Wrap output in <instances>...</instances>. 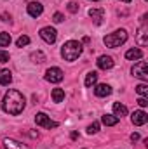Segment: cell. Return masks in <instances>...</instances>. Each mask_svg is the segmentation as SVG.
I'll return each mask as SVG.
<instances>
[{
    "label": "cell",
    "instance_id": "cell-1",
    "mask_svg": "<svg viewBox=\"0 0 148 149\" xmlns=\"http://www.w3.org/2000/svg\"><path fill=\"white\" fill-rule=\"evenodd\" d=\"M25 106H26V99H25V95L19 90L11 88V90L5 92L4 101H2V109L5 113L16 116V114H19V113L25 109Z\"/></svg>",
    "mask_w": 148,
    "mask_h": 149
},
{
    "label": "cell",
    "instance_id": "cell-2",
    "mask_svg": "<svg viewBox=\"0 0 148 149\" xmlns=\"http://www.w3.org/2000/svg\"><path fill=\"white\" fill-rule=\"evenodd\" d=\"M82 54V43L77 42V40H70L63 45L61 49V56L65 61H75L78 56Z\"/></svg>",
    "mask_w": 148,
    "mask_h": 149
},
{
    "label": "cell",
    "instance_id": "cell-3",
    "mask_svg": "<svg viewBox=\"0 0 148 149\" xmlns=\"http://www.w3.org/2000/svg\"><path fill=\"white\" fill-rule=\"evenodd\" d=\"M125 40H127V31L125 30H117V31H113V33H110V35H106V37L103 38V42L110 49L120 47L122 43H125Z\"/></svg>",
    "mask_w": 148,
    "mask_h": 149
},
{
    "label": "cell",
    "instance_id": "cell-4",
    "mask_svg": "<svg viewBox=\"0 0 148 149\" xmlns=\"http://www.w3.org/2000/svg\"><path fill=\"white\" fill-rule=\"evenodd\" d=\"M35 123L40 125V127H44V128H49V130L58 127V121H52L45 113H37L35 114Z\"/></svg>",
    "mask_w": 148,
    "mask_h": 149
},
{
    "label": "cell",
    "instance_id": "cell-5",
    "mask_svg": "<svg viewBox=\"0 0 148 149\" xmlns=\"http://www.w3.org/2000/svg\"><path fill=\"white\" fill-rule=\"evenodd\" d=\"M63 78H65V73L59 68H49L45 71V80L51 83H59V81H63Z\"/></svg>",
    "mask_w": 148,
    "mask_h": 149
},
{
    "label": "cell",
    "instance_id": "cell-6",
    "mask_svg": "<svg viewBox=\"0 0 148 149\" xmlns=\"http://www.w3.org/2000/svg\"><path fill=\"white\" fill-rule=\"evenodd\" d=\"M132 74L138 76V78H141L143 81H147L148 80V64H147V61H140L138 64H134V66H132Z\"/></svg>",
    "mask_w": 148,
    "mask_h": 149
},
{
    "label": "cell",
    "instance_id": "cell-7",
    "mask_svg": "<svg viewBox=\"0 0 148 149\" xmlns=\"http://www.w3.org/2000/svg\"><path fill=\"white\" fill-rule=\"evenodd\" d=\"M40 37H42L44 42H47V43H54V42H56V38H58V33H56V30H54V28L45 26V28H42V30H40Z\"/></svg>",
    "mask_w": 148,
    "mask_h": 149
},
{
    "label": "cell",
    "instance_id": "cell-8",
    "mask_svg": "<svg viewBox=\"0 0 148 149\" xmlns=\"http://www.w3.org/2000/svg\"><path fill=\"white\" fill-rule=\"evenodd\" d=\"M131 121H132V125L141 127V125H145L148 121V114L145 111H134L131 114Z\"/></svg>",
    "mask_w": 148,
    "mask_h": 149
},
{
    "label": "cell",
    "instance_id": "cell-9",
    "mask_svg": "<svg viewBox=\"0 0 148 149\" xmlns=\"http://www.w3.org/2000/svg\"><path fill=\"white\" fill-rule=\"evenodd\" d=\"M26 10H28V14H30L32 17H38V16L44 12V7H42V3H38V2H30L28 7H26Z\"/></svg>",
    "mask_w": 148,
    "mask_h": 149
},
{
    "label": "cell",
    "instance_id": "cell-10",
    "mask_svg": "<svg viewBox=\"0 0 148 149\" xmlns=\"http://www.w3.org/2000/svg\"><path fill=\"white\" fill-rule=\"evenodd\" d=\"M96 63H98L99 70H111L113 68V59H111L110 56H99Z\"/></svg>",
    "mask_w": 148,
    "mask_h": 149
},
{
    "label": "cell",
    "instance_id": "cell-11",
    "mask_svg": "<svg viewBox=\"0 0 148 149\" xmlns=\"http://www.w3.org/2000/svg\"><path fill=\"white\" fill-rule=\"evenodd\" d=\"M89 16L92 17V21H94V24H101L103 23V17H105V10L103 9H91L89 10Z\"/></svg>",
    "mask_w": 148,
    "mask_h": 149
},
{
    "label": "cell",
    "instance_id": "cell-12",
    "mask_svg": "<svg viewBox=\"0 0 148 149\" xmlns=\"http://www.w3.org/2000/svg\"><path fill=\"white\" fill-rule=\"evenodd\" d=\"M94 94H96L98 97H106V95L111 94V87L106 85V83H99V85L94 88Z\"/></svg>",
    "mask_w": 148,
    "mask_h": 149
},
{
    "label": "cell",
    "instance_id": "cell-13",
    "mask_svg": "<svg viewBox=\"0 0 148 149\" xmlns=\"http://www.w3.org/2000/svg\"><path fill=\"white\" fill-rule=\"evenodd\" d=\"M141 57H143V50L141 49H129L125 52V59H129V61H138Z\"/></svg>",
    "mask_w": 148,
    "mask_h": 149
},
{
    "label": "cell",
    "instance_id": "cell-14",
    "mask_svg": "<svg viewBox=\"0 0 148 149\" xmlns=\"http://www.w3.org/2000/svg\"><path fill=\"white\" fill-rule=\"evenodd\" d=\"M118 120H120V118H117L115 114H103V116H101V121H103V125H106V127H113V125H117Z\"/></svg>",
    "mask_w": 148,
    "mask_h": 149
},
{
    "label": "cell",
    "instance_id": "cell-15",
    "mask_svg": "<svg viewBox=\"0 0 148 149\" xmlns=\"http://www.w3.org/2000/svg\"><path fill=\"white\" fill-rule=\"evenodd\" d=\"M12 81V73L9 70H0V85H9Z\"/></svg>",
    "mask_w": 148,
    "mask_h": 149
},
{
    "label": "cell",
    "instance_id": "cell-16",
    "mask_svg": "<svg viewBox=\"0 0 148 149\" xmlns=\"http://www.w3.org/2000/svg\"><path fill=\"white\" fill-rule=\"evenodd\" d=\"M113 113H115L117 118H122V116L127 114V108L124 104H120V102H113Z\"/></svg>",
    "mask_w": 148,
    "mask_h": 149
},
{
    "label": "cell",
    "instance_id": "cell-17",
    "mask_svg": "<svg viewBox=\"0 0 148 149\" xmlns=\"http://www.w3.org/2000/svg\"><path fill=\"white\" fill-rule=\"evenodd\" d=\"M96 81H98V73H96V71H91V73L85 74V81H84L85 87H92Z\"/></svg>",
    "mask_w": 148,
    "mask_h": 149
},
{
    "label": "cell",
    "instance_id": "cell-18",
    "mask_svg": "<svg viewBox=\"0 0 148 149\" xmlns=\"http://www.w3.org/2000/svg\"><path fill=\"white\" fill-rule=\"evenodd\" d=\"M65 99V90L63 88H54L52 90V101L54 102H61Z\"/></svg>",
    "mask_w": 148,
    "mask_h": 149
},
{
    "label": "cell",
    "instance_id": "cell-19",
    "mask_svg": "<svg viewBox=\"0 0 148 149\" xmlns=\"http://www.w3.org/2000/svg\"><path fill=\"white\" fill-rule=\"evenodd\" d=\"M138 43H140L141 47H147L148 45V33H147L145 28H143V30L140 31V35H138Z\"/></svg>",
    "mask_w": 148,
    "mask_h": 149
},
{
    "label": "cell",
    "instance_id": "cell-20",
    "mask_svg": "<svg viewBox=\"0 0 148 149\" xmlns=\"http://www.w3.org/2000/svg\"><path fill=\"white\" fill-rule=\"evenodd\" d=\"M30 57H32V61H33V63H38V64L45 61V54H44V52H40V50H37V52H33V54H32Z\"/></svg>",
    "mask_w": 148,
    "mask_h": 149
},
{
    "label": "cell",
    "instance_id": "cell-21",
    "mask_svg": "<svg viewBox=\"0 0 148 149\" xmlns=\"http://www.w3.org/2000/svg\"><path fill=\"white\" fill-rule=\"evenodd\" d=\"M4 142H5V146H7V148H12V149H25V146H23L21 142H18V141H12V139H5Z\"/></svg>",
    "mask_w": 148,
    "mask_h": 149
},
{
    "label": "cell",
    "instance_id": "cell-22",
    "mask_svg": "<svg viewBox=\"0 0 148 149\" xmlns=\"http://www.w3.org/2000/svg\"><path fill=\"white\" fill-rule=\"evenodd\" d=\"M9 43H11V35L2 31L0 33V47H9Z\"/></svg>",
    "mask_w": 148,
    "mask_h": 149
},
{
    "label": "cell",
    "instance_id": "cell-23",
    "mask_svg": "<svg viewBox=\"0 0 148 149\" xmlns=\"http://www.w3.org/2000/svg\"><path fill=\"white\" fill-rule=\"evenodd\" d=\"M136 92L141 95V97H145L148 94V85L147 83H140V85H136Z\"/></svg>",
    "mask_w": 148,
    "mask_h": 149
},
{
    "label": "cell",
    "instance_id": "cell-24",
    "mask_svg": "<svg viewBox=\"0 0 148 149\" xmlns=\"http://www.w3.org/2000/svg\"><path fill=\"white\" fill-rule=\"evenodd\" d=\"M98 130H99V123H98V121H92V123L87 127V134H91V135H92V134H98Z\"/></svg>",
    "mask_w": 148,
    "mask_h": 149
},
{
    "label": "cell",
    "instance_id": "cell-25",
    "mask_svg": "<svg viewBox=\"0 0 148 149\" xmlns=\"http://www.w3.org/2000/svg\"><path fill=\"white\" fill-rule=\"evenodd\" d=\"M18 47H25V45H28L30 43V37H26V35H21V37L18 38Z\"/></svg>",
    "mask_w": 148,
    "mask_h": 149
},
{
    "label": "cell",
    "instance_id": "cell-26",
    "mask_svg": "<svg viewBox=\"0 0 148 149\" xmlns=\"http://www.w3.org/2000/svg\"><path fill=\"white\" fill-rule=\"evenodd\" d=\"M63 19H65V16H63L61 12H56V14L52 16V21H54V23H63Z\"/></svg>",
    "mask_w": 148,
    "mask_h": 149
},
{
    "label": "cell",
    "instance_id": "cell-27",
    "mask_svg": "<svg viewBox=\"0 0 148 149\" xmlns=\"http://www.w3.org/2000/svg\"><path fill=\"white\" fill-rule=\"evenodd\" d=\"M68 10H70L72 14L78 12V3H75V2H70V3H68Z\"/></svg>",
    "mask_w": 148,
    "mask_h": 149
},
{
    "label": "cell",
    "instance_id": "cell-28",
    "mask_svg": "<svg viewBox=\"0 0 148 149\" xmlns=\"http://www.w3.org/2000/svg\"><path fill=\"white\" fill-rule=\"evenodd\" d=\"M7 61H9V52L0 50V63H7Z\"/></svg>",
    "mask_w": 148,
    "mask_h": 149
},
{
    "label": "cell",
    "instance_id": "cell-29",
    "mask_svg": "<svg viewBox=\"0 0 148 149\" xmlns=\"http://www.w3.org/2000/svg\"><path fill=\"white\" fill-rule=\"evenodd\" d=\"M138 104H140L141 108H147V106H148V101H147V97H140V99H138Z\"/></svg>",
    "mask_w": 148,
    "mask_h": 149
},
{
    "label": "cell",
    "instance_id": "cell-30",
    "mask_svg": "<svg viewBox=\"0 0 148 149\" xmlns=\"http://www.w3.org/2000/svg\"><path fill=\"white\" fill-rule=\"evenodd\" d=\"M131 141H132V142L140 141V134H132V135H131Z\"/></svg>",
    "mask_w": 148,
    "mask_h": 149
},
{
    "label": "cell",
    "instance_id": "cell-31",
    "mask_svg": "<svg viewBox=\"0 0 148 149\" xmlns=\"http://www.w3.org/2000/svg\"><path fill=\"white\" fill-rule=\"evenodd\" d=\"M0 19H2V21H9V19H11V17H9V16H7V14H2V16H0Z\"/></svg>",
    "mask_w": 148,
    "mask_h": 149
},
{
    "label": "cell",
    "instance_id": "cell-32",
    "mask_svg": "<svg viewBox=\"0 0 148 149\" xmlns=\"http://www.w3.org/2000/svg\"><path fill=\"white\" fill-rule=\"evenodd\" d=\"M28 134H30V137H33V139L38 137V132H28Z\"/></svg>",
    "mask_w": 148,
    "mask_h": 149
},
{
    "label": "cell",
    "instance_id": "cell-33",
    "mask_svg": "<svg viewBox=\"0 0 148 149\" xmlns=\"http://www.w3.org/2000/svg\"><path fill=\"white\" fill-rule=\"evenodd\" d=\"M122 2H131V0H122Z\"/></svg>",
    "mask_w": 148,
    "mask_h": 149
},
{
    "label": "cell",
    "instance_id": "cell-34",
    "mask_svg": "<svg viewBox=\"0 0 148 149\" xmlns=\"http://www.w3.org/2000/svg\"><path fill=\"white\" fill-rule=\"evenodd\" d=\"M92 2H96V0H92Z\"/></svg>",
    "mask_w": 148,
    "mask_h": 149
}]
</instances>
